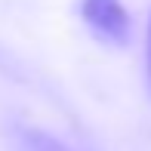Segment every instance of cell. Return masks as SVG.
<instances>
[{
	"mask_svg": "<svg viewBox=\"0 0 151 151\" xmlns=\"http://www.w3.org/2000/svg\"><path fill=\"white\" fill-rule=\"evenodd\" d=\"M25 151H68V148H62L56 139H50L43 133H28L25 136Z\"/></svg>",
	"mask_w": 151,
	"mask_h": 151,
	"instance_id": "2",
	"label": "cell"
},
{
	"mask_svg": "<svg viewBox=\"0 0 151 151\" xmlns=\"http://www.w3.org/2000/svg\"><path fill=\"white\" fill-rule=\"evenodd\" d=\"M80 19L96 37L108 43H127L129 37V12L120 0H80Z\"/></svg>",
	"mask_w": 151,
	"mask_h": 151,
	"instance_id": "1",
	"label": "cell"
},
{
	"mask_svg": "<svg viewBox=\"0 0 151 151\" xmlns=\"http://www.w3.org/2000/svg\"><path fill=\"white\" fill-rule=\"evenodd\" d=\"M148 83H151V25H148Z\"/></svg>",
	"mask_w": 151,
	"mask_h": 151,
	"instance_id": "3",
	"label": "cell"
}]
</instances>
